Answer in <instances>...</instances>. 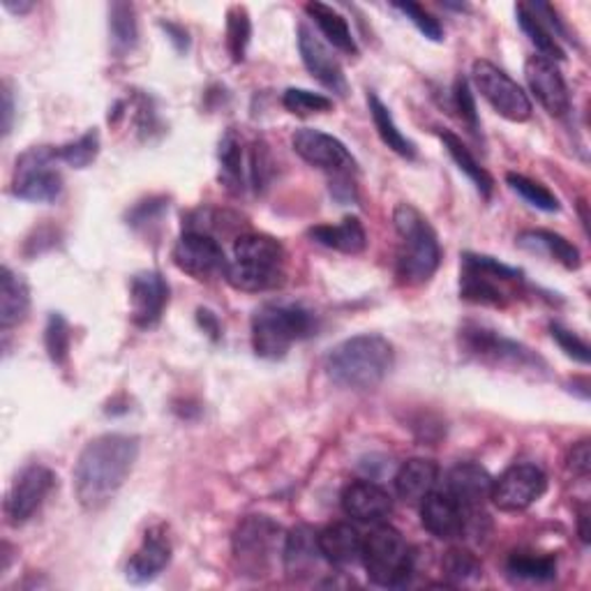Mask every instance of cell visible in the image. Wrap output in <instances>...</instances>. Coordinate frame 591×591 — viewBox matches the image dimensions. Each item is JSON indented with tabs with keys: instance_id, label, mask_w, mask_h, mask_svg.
<instances>
[{
	"instance_id": "6da1fadb",
	"label": "cell",
	"mask_w": 591,
	"mask_h": 591,
	"mask_svg": "<svg viewBox=\"0 0 591 591\" xmlns=\"http://www.w3.org/2000/svg\"><path fill=\"white\" fill-rule=\"evenodd\" d=\"M139 458V439L109 432L91 439L74 465V495L81 509L102 511L125 486Z\"/></svg>"
},
{
	"instance_id": "7a4b0ae2",
	"label": "cell",
	"mask_w": 591,
	"mask_h": 591,
	"mask_svg": "<svg viewBox=\"0 0 591 591\" xmlns=\"http://www.w3.org/2000/svg\"><path fill=\"white\" fill-rule=\"evenodd\" d=\"M396 365V349L381 335L365 333L333 347L326 356V373L333 384L351 390L377 388Z\"/></svg>"
},
{
	"instance_id": "3957f363",
	"label": "cell",
	"mask_w": 591,
	"mask_h": 591,
	"mask_svg": "<svg viewBox=\"0 0 591 591\" xmlns=\"http://www.w3.org/2000/svg\"><path fill=\"white\" fill-rule=\"evenodd\" d=\"M400 236L396 273L405 287H420L432 279L441 264V245L428 217L411 204H400L393 213Z\"/></svg>"
},
{
	"instance_id": "277c9868",
	"label": "cell",
	"mask_w": 591,
	"mask_h": 591,
	"mask_svg": "<svg viewBox=\"0 0 591 591\" xmlns=\"http://www.w3.org/2000/svg\"><path fill=\"white\" fill-rule=\"evenodd\" d=\"M315 315L294 303H266L252 317V349L259 358L277 360L315 333Z\"/></svg>"
},
{
	"instance_id": "5b68a950",
	"label": "cell",
	"mask_w": 591,
	"mask_h": 591,
	"mask_svg": "<svg viewBox=\"0 0 591 591\" xmlns=\"http://www.w3.org/2000/svg\"><path fill=\"white\" fill-rule=\"evenodd\" d=\"M363 567L379 587H403L414 573V552L396 527L381 524L363 541Z\"/></svg>"
},
{
	"instance_id": "8992f818",
	"label": "cell",
	"mask_w": 591,
	"mask_h": 591,
	"mask_svg": "<svg viewBox=\"0 0 591 591\" xmlns=\"http://www.w3.org/2000/svg\"><path fill=\"white\" fill-rule=\"evenodd\" d=\"M522 283V271L506 266L488 255H467L462 257L460 275V296L476 305L503 307L511 300L513 285Z\"/></svg>"
},
{
	"instance_id": "52a82bcc",
	"label": "cell",
	"mask_w": 591,
	"mask_h": 591,
	"mask_svg": "<svg viewBox=\"0 0 591 591\" xmlns=\"http://www.w3.org/2000/svg\"><path fill=\"white\" fill-rule=\"evenodd\" d=\"M61 160L59 151L51 146L28 149L14 166L12 194L23 202L33 204H51L63 192V176L55 162Z\"/></svg>"
},
{
	"instance_id": "ba28073f",
	"label": "cell",
	"mask_w": 591,
	"mask_h": 591,
	"mask_svg": "<svg viewBox=\"0 0 591 591\" xmlns=\"http://www.w3.org/2000/svg\"><path fill=\"white\" fill-rule=\"evenodd\" d=\"M471 79L497 114L511 123H524L531 119V100L501 68L490 61H476L471 68Z\"/></svg>"
},
{
	"instance_id": "9c48e42d",
	"label": "cell",
	"mask_w": 591,
	"mask_h": 591,
	"mask_svg": "<svg viewBox=\"0 0 591 591\" xmlns=\"http://www.w3.org/2000/svg\"><path fill=\"white\" fill-rule=\"evenodd\" d=\"M460 340L467 354L476 356L478 360L497 363V365H511L518 370H541L546 368V360L541 356L527 349L524 345L509 340L495 330H488L483 326H467L460 330Z\"/></svg>"
},
{
	"instance_id": "30bf717a",
	"label": "cell",
	"mask_w": 591,
	"mask_h": 591,
	"mask_svg": "<svg viewBox=\"0 0 591 591\" xmlns=\"http://www.w3.org/2000/svg\"><path fill=\"white\" fill-rule=\"evenodd\" d=\"M548 490V476L539 465H513L492 483V503L503 513H520L537 503Z\"/></svg>"
},
{
	"instance_id": "8fae6325",
	"label": "cell",
	"mask_w": 591,
	"mask_h": 591,
	"mask_svg": "<svg viewBox=\"0 0 591 591\" xmlns=\"http://www.w3.org/2000/svg\"><path fill=\"white\" fill-rule=\"evenodd\" d=\"M283 529L266 516L245 518L234 533V557L243 571L262 575L277 550Z\"/></svg>"
},
{
	"instance_id": "7c38bea8",
	"label": "cell",
	"mask_w": 591,
	"mask_h": 591,
	"mask_svg": "<svg viewBox=\"0 0 591 591\" xmlns=\"http://www.w3.org/2000/svg\"><path fill=\"white\" fill-rule=\"evenodd\" d=\"M55 473L44 465H28L19 471L6 497V518L12 527L26 524L47 501L55 488Z\"/></svg>"
},
{
	"instance_id": "4fadbf2b",
	"label": "cell",
	"mask_w": 591,
	"mask_h": 591,
	"mask_svg": "<svg viewBox=\"0 0 591 591\" xmlns=\"http://www.w3.org/2000/svg\"><path fill=\"white\" fill-rule=\"evenodd\" d=\"M172 259L183 273L192 275L194 279H213L220 275L224 277L230 266L222 245L213 236L200 232H185L174 245Z\"/></svg>"
},
{
	"instance_id": "5bb4252c",
	"label": "cell",
	"mask_w": 591,
	"mask_h": 591,
	"mask_svg": "<svg viewBox=\"0 0 591 591\" xmlns=\"http://www.w3.org/2000/svg\"><path fill=\"white\" fill-rule=\"evenodd\" d=\"M294 151L313 166L324 169V172H335L337 176H345L356 169V160L347 151V146L322 130L303 128L296 130L292 136Z\"/></svg>"
},
{
	"instance_id": "9a60e30c",
	"label": "cell",
	"mask_w": 591,
	"mask_h": 591,
	"mask_svg": "<svg viewBox=\"0 0 591 591\" xmlns=\"http://www.w3.org/2000/svg\"><path fill=\"white\" fill-rule=\"evenodd\" d=\"M529 91L550 116H567L571 111V93L559 65L543 55H531L524 63Z\"/></svg>"
},
{
	"instance_id": "2e32d148",
	"label": "cell",
	"mask_w": 591,
	"mask_h": 591,
	"mask_svg": "<svg viewBox=\"0 0 591 591\" xmlns=\"http://www.w3.org/2000/svg\"><path fill=\"white\" fill-rule=\"evenodd\" d=\"M492 483L495 478L488 473V469L476 462H460L448 471L446 492L462 506L467 524L476 522L478 513H483V506L492 495Z\"/></svg>"
},
{
	"instance_id": "e0dca14e",
	"label": "cell",
	"mask_w": 591,
	"mask_h": 591,
	"mask_svg": "<svg viewBox=\"0 0 591 591\" xmlns=\"http://www.w3.org/2000/svg\"><path fill=\"white\" fill-rule=\"evenodd\" d=\"M298 51L307 72L313 74L324 89L337 95H347L349 86L340 61L335 59V53L309 31L307 26H298Z\"/></svg>"
},
{
	"instance_id": "ac0fdd59",
	"label": "cell",
	"mask_w": 591,
	"mask_h": 591,
	"mask_svg": "<svg viewBox=\"0 0 591 591\" xmlns=\"http://www.w3.org/2000/svg\"><path fill=\"white\" fill-rule=\"evenodd\" d=\"M132 322L139 328H155L169 305V285L157 271L136 273L130 283Z\"/></svg>"
},
{
	"instance_id": "d6986e66",
	"label": "cell",
	"mask_w": 591,
	"mask_h": 591,
	"mask_svg": "<svg viewBox=\"0 0 591 591\" xmlns=\"http://www.w3.org/2000/svg\"><path fill=\"white\" fill-rule=\"evenodd\" d=\"M169 561H172V541L164 527H153L128 561V580L132 584H149L169 567Z\"/></svg>"
},
{
	"instance_id": "ffe728a7",
	"label": "cell",
	"mask_w": 591,
	"mask_h": 591,
	"mask_svg": "<svg viewBox=\"0 0 591 591\" xmlns=\"http://www.w3.org/2000/svg\"><path fill=\"white\" fill-rule=\"evenodd\" d=\"M420 520L432 537L441 541H454L465 533L467 513L462 506L450 497L446 490H432L424 501H420Z\"/></svg>"
},
{
	"instance_id": "44dd1931",
	"label": "cell",
	"mask_w": 591,
	"mask_h": 591,
	"mask_svg": "<svg viewBox=\"0 0 591 591\" xmlns=\"http://www.w3.org/2000/svg\"><path fill=\"white\" fill-rule=\"evenodd\" d=\"M343 509L358 522L377 524L393 513V499L373 481H354L343 492Z\"/></svg>"
},
{
	"instance_id": "7402d4cb",
	"label": "cell",
	"mask_w": 591,
	"mask_h": 591,
	"mask_svg": "<svg viewBox=\"0 0 591 591\" xmlns=\"http://www.w3.org/2000/svg\"><path fill=\"white\" fill-rule=\"evenodd\" d=\"M283 559H285V571L292 578H305L313 573L324 559L319 550V533H315V529H309L307 524L294 527L285 537Z\"/></svg>"
},
{
	"instance_id": "603a6c76",
	"label": "cell",
	"mask_w": 591,
	"mask_h": 591,
	"mask_svg": "<svg viewBox=\"0 0 591 591\" xmlns=\"http://www.w3.org/2000/svg\"><path fill=\"white\" fill-rule=\"evenodd\" d=\"M319 550L328 564L351 567L363 557V539L351 524L335 522L319 531Z\"/></svg>"
},
{
	"instance_id": "cb8c5ba5",
	"label": "cell",
	"mask_w": 591,
	"mask_h": 591,
	"mask_svg": "<svg viewBox=\"0 0 591 591\" xmlns=\"http://www.w3.org/2000/svg\"><path fill=\"white\" fill-rule=\"evenodd\" d=\"M437 478H439L437 462L426 458H411L400 467L396 476L398 497L409 506H420V501L435 490Z\"/></svg>"
},
{
	"instance_id": "d4e9b609",
	"label": "cell",
	"mask_w": 591,
	"mask_h": 591,
	"mask_svg": "<svg viewBox=\"0 0 591 591\" xmlns=\"http://www.w3.org/2000/svg\"><path fill=\"white\" fill-rule=\"evenodd\" d=\"M307 236L328 249L343 252V255H360L368 245V234L356 215L345 217L340 224H319V227L309 230Z\"/></svg>"
},
{
	"instance_id": "484cf974",
	"label": "cell",
	"mask_w": 591,
	"mask_h": 591,
	"mask_svg": "<svg viewBox=\"0 0 591 591\" xmlns=\"http://www.w3.org/2000/svg\"><path fill=\"white\" fill-rule=\"evenodd\" d=\"M217 160H220V181L232 194H243L247 174H249V160H245V149L243 139L234 128L224 132L220 139L217 149Z\"/></svg>"
},
{
	"instance_id": "4316f807",
	"label": "cell",
	"mask_w": 591,
	"mask_h": 591,
	"mask_svg": "<svg viewBox=\"0 0 591 591\" xmlns=\"http://www.w3.org/2000/svg\"><path fill=\"white\" fill-rule=\"evenodd\" d=\"M224 279L238 289L247 294H259V292H271L285 285V268H273V266H257V264H243V262H230Z\"/></svg>"
},
{
	"instance_id": "83f0119b",
	"label": "cell",
	"mask_w": 591,
	"mask_h": 591,
	"mask_svg": "<svg viewBox=\"0 0 591 591\" xmlns=\"http://www.w3.org/2000/svg\"><path fill=\"white\" fill-rule=\"evenodd\" d=\"M28 309H31V292H28L23 277L3 268V277H0V326L6 330L19 326L28 317Z\"/></svg>"
},
{
	"instance_id": "f1b7e54d",
	"label": "cell",
	"mask_w": 591,
	"mask_h": 591,
	"mask_svg": "<svg viewBox=\"0 0 591 591\" xmlns=\"http://www.w3.org/2000/svg\"><path fill=\"white\" fill-rule=\"evenodd\" d=\"M234 259L243 264L285 268L287 252L283 243L264 234H243L234 243Z\"/></svg>"
},
{
	"instance_id": "f546056e",
	"label": "cell",
	"mask_w": 591,
	"mask_h": 591,
	"mask_svg": "<svg viewBox=\"0 0 591 591\" xmlns=\"http://www.w3.org/2000/svg\"><path fill=\"white\" fill-rule=\"evenodd\" d=\"M305 12H307L309 19H313L319 26V31L324 33V38L337 51H343L347 55H356L358 53V44H356L351 31H349V23H347V19L340 12L324 6V3H307Z\"/></svg>"
},
{
	"instance_id": "4dcf8cb0",
	"label": "cell",
	"mask_w": 591,
	"mask_h": 591,
	"mask_svg": "<svg viewBox=\"0 0 591 591\" xmlns=\"http://www.w3.org/2000/svg\"><path fill=\"white\" fill-rule=\"evenodd\" d=\"M518 243L531 252H546L548 257H552L554 262H559L564 268L569 271H578L582 259H580V249L567 241L564 236H559L554 232H546V230H537V232H524Z\"/></svg>"
},
{
	"instance_id": "1f68e13d",
	"label": "cell",
	"mask_w": 591,
	"mask_h": 591,
	"mask_svg": "<svg viewBox=\"0 0 591 591\" xmlns=\"http://www.w3.org/2000/svg\"><path fill=\"white\" fill-rule=\"evenodd\" d=\"M439 136H441L444 149L448 151L450 160H454V162L458 164L460 172H462V174L476 185V190L481 192V194L486 196V200H488V196H490L492 190H495V181H492V176L486 172V169L481 166V162H478V160L469 153V149L462 144V139L456 136L454 132H444V130H441Z\"/></svg>"
},
{
	"instance_id": "d6a6232c",
	"label": "cell",
	"mask_w": 591,
	"mask_h": 591,
	"mask_svg": "<svg viewBox=\"0 0 591 591\" xmlns=\"http://www.w3.org/2000/svg\"><path fill=\"white\" fill-rule=\"evenodd\" d=\"M368 104H370V114H373V121H375V128H377V134H379L381 142L393 153H398L400 157L414 160L416 157V146H414L411 139H407L400 132L396 119H393V114H390V109L375 93L368 95Z\"/></svg>"
},
{
	"instance_id": "836d02e7",
	"label": "cell",
	"mask_w": 591,
	"mask_h": 591,
	"mask_svg": "<svg viewBox=\"0 0 591 591\" xmlns=\"http://www.w3.org/2000/svg\"><path fill=\"white\" fill-rule=\"evenodd\" d=\"M109 35H111V49H114L116 55H125L136 47L139 23L132 3L109 6Z\"/></svg>"
},
{
	"instance_id": "e575fe53",
	"label": "cell",
	"mask_w": 591,
	"mask_h": 591,
	"mask_svg": "<svg viewBox=\"0 0 591 591\" xmlns=\"http://www.w3.org/2000/svg\"><path fill=\"white\" fill-rule=\"evenodd\" d=\"M516 17H518V23L524 31V35L533 42V47H537L541 51L543 59H550V61H564V49H561V44L557 42L554 33L550 31V28L533 14L529 10L527 3H520L516 6Z\"/></svg>"
},
{
	"instance_id": "d590c367",
	"label": "cell",
	"mask_w": 591,
	"mask_h": 591,
	"mask_svg": "<svg viewBox=\"0 0 591 591\" xmlns=\"http://www.w3.org/2000/svg\"><path fill=\"white\" fill-rule=\"evenodd\" d=\"M509 571L518 580L529 582H548L557 578V561L552 557H537V554H513L506 564Z\"/></svg>"
},
{
	"instance_id": "8d00e7d4",
	"label": "cell",
	"mask_w": 591,
	"mask_h": 591,
	"mask_svg": "<svg viewBox=\"0 0 591 591\" xmlns=\"http://www.w3.org/2000/svg\"><path fill=\"white\" fill-rule=\"evenodd\" d=\"M506 183H509L511 190L518 192L522 200L529 206H533V208H539L543 213H557L561 208L559 200L546 185L531 181V179H527L522 174H509V176H506Z\"/></svg>"
},
{
	"instance_id": "74e56055",
	"label": "cell",
	"mask_w": 591,
	"mask_h": 591,
	"mask_svg": "<svg viewBox=\"0 0 591 591\" xmlns=\"http://www.w3.org/2000/svg\"><path fill=\"white\" fill-rule=\"evenodd\" d=\"M441 569H444V573H446L448 580H454V582H458V584H462V582H471V580H478V578L483 575L481 561H478L469 550H462V548H450V550L444 554Z\"/></svg>"
},
{
	"instance_id": "f35d334b",
	"label": "cell",
	"mask_w": 591,
	"mask_h": 591,
	"mask_svg": "<svg viewBox=\"0 0 591 591\" xmlns=\"http://www.w3.org/2000/svg\"><path fill=\"white\" fill-rule=\"evenodd\" d=\"M283 104L294 116H315V114H326V111L333 109V100L322 95V93H313V91H305V89H287L283 95Z\"/></svg>"
},
{
	"instance_id": "ab89813d",
	"label": "cell",
	"mask_w": 591,
	"mask_h": 591,
	"mask_svg": "<svg viewBox=\"0 0 591 591\" xmlns=\"http://www.w3.org/2000/svg\"><path fill=\"white\" fill-rule=\"evenodd\" d=\"M252 35V23L245 8H232L227 14V49L232 53L234 63L245 61V51Z\"/></svg>"
},
{
	"instance_id": "60d3db41",
	"label": "cell",
	"mask_w": 591,
	"mask_h": 591,
	"mask_svg": "<svg viewBox=\"0 0 591 591\" xmlns=\"http://www.w3.org/2000/svg\"><path fill=\"white\" fill-rule=\"evenodd\" d=\"M44 345H47L49 358L55 365H65L70 356V326L61 313L49 315V322L44 328Z\"/></svg>"
},
{
	"instance_id": "b9f144b4",
	"label": "cell",
	"mask_w": 591,
	"mask_h": 591,
	"mask_svg": "<svg viewBox=\"0 0 591 591\" xmlns=\"http://www.w3.org/2000/svg\"><path fill=\"white\" fill-rule=\"evenodd\" d=\"M100 153V134L98 130H89L86 134H81L77 142L65 144L63 149H59V155L65 164L74 166V169H86L89 164L95 162Z\"/></svg>"
},
{
	"instance_id": "7bdbcfd3",
	"label": "cell",
	"mask_w": 591,
	"mask_h": 591,
	"mask_svg": "<svg viewBox=\"0 0 591 591\" xmlns=\"http://www.w3.org/2000/svg\"><path fill=\"white\" fill-rule=\"evenodd\" d=\"M393 8L403 12L428 40H432V42L444 40V26L439 23V19H435L428 10H424L418 3H411V0H407V3H396Z\"/></svg>"
},
{
	"instance_id": "ee69618b",
	"label": "cell",
	"mask_w": 591,
	"mask_h": 591,
	"mask_svg": "<svg viewBox=\"0 0 591 591\" xmlns=\"http://www.w3.org/2000/svg\"><path fill=\"white\" fill-rule=\"evenodd\" d=\"M550 333L552 337L557 340V345L561 347V351H564L567 356H571L573 360L587 365L589 363V347L584 340H580V337L571 330H567L564 326H559V324H552L550 326Z\"/></svg>"
},
{
	"instance_id": "f6af8a7d",
	"label": "cell",
	"mask_w": 591,
	"mask_h": 591,
	"mask_svg": "<svg viewBox=\"0 0 591 591\" xmlns=\"http://www.w3.org/2000/svg\"><path fill=\"white\" fill-rule=\"evenodd\" d=\"M454 100H456V106L460 111L462 121L471 128V132H478V111H476V102H473V95L469 89V81L465 77L456 79Z\"/></svg>"
},
{
	"instance_id": "bcb514c9",
	"label": "cell",
	"mask_w": 591,
	"mask_h": 591,
	"mask_svg": "<svg viewBox=\"0 0 591 591\" xmlns=\"http://www.w3.org/2000/svg\"><path fill=\"white\" fill-rule=\"evenodd\" d=\"M589 467H591V450H589V441L582 439L578 441L571 454H569V469L580 476V478H587L589 476Z\"/></svg>"
},
{
	"instance_id": "7dc6e473",
	"label": "cell",
	"mask_w": 591,
	"mask_h": 591,
	"mask_svg": "<svg viewBox=\"0 0 591 591\" xmlns=\"http://www.w3.org/2000/svg\"><path fill=\"white\" fill-rule=\"evenodd\" d=\"M12 119H14V102H12V91L6 83L3 86V134H10Z\"/></svg>"
},
{
	"instance_id": "c3c4849f",
	"label": "cell",
	"mask_w": 591,
	"mask_h": 591,
	"mask_svg": "<svg viewBox=\"0 0 591 591\" xmlns=\"http://www.w3.org/2000/svg\"><path fill=\"white\" fill-rule=\"evenodd\" d=\"M162 26L166 28V33H172V40L179 42V49L185 51L187 44H190V40H187V33L183 31V28L181 26H174V23H162Z\"/></svg>"
},
{
	"instance_id": "681fc988",
	"label": "cell",
	"mask_w": 591,
	"mask_h": 591,
	"mask_svg": "<svg viewBox=\"0 0 591 591\" xmlns=\"http://www.w3.org/2000/svg\"><path fill=\"white\" fill-rule=\"evenodd\" d=\"M587 522H589V513L582 511V513H580V539H582L584 543H589V529H587Z\"/></svg>"
},
{
	"instance_id": "f907efd6",
	"label": "cell",
	"mask_w": 591,
	"mask_h": 591,
	"mask_svg": "<svg viewBox=\"0 0 591 591\" xmlns=\"http://www.w3.org/2000/svg\"><path fill=\"white\" fill-rule=\"evenodd\" d=\"M6 8H8V10H12V12H19V14H21V12H28V10H31L33 6H31V3H19V6H12L10 0H8Z\"/></svg>"
}]
</instances>
